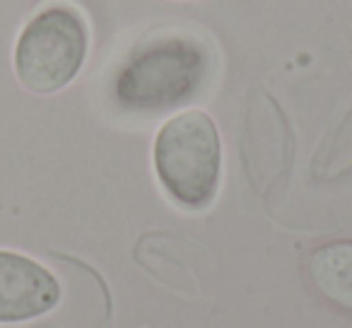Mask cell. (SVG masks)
I'll list each match as a JSON object with an SVG mask.
<instances>
[{"instance_id": "5b68a950", "label": "cell", "mask_w": 352, "mask_h": 328, "mask_svg": "<svg viewBox=\"0 0 352 328\" xmlns=\"http://www.w3.org/2000/svg\"><path fill=\"white\" fill-rule=\"evenodd\" d=\"M309 278L323 297L352 311V241H331L314 251Z\"/></svg>"}, {"instance_id": "277c9868", "label": "cell", "mask_w": 352, "mask_h": 328, "mask_svg": "<svg viewBox=\"0 0 352 328\" xmlns=\"http://www.w3.org/2000/svg\"><path fill=\"white\" fill-rule=\"evenodd\" d=\"M60 283L46 265L0 249V323H25L54 311Z\"/></svg>"}, {"instance_id": "7a4b0ae2", "label": "cell", "mask_w": 352, "mask_h": 328, "mask_svg": "<svg viewBox=\"0 0 352 328\" xmlns=\"http://www.w3.org/2000/svg\"><path fill=\"white\" fill-rule=\"evenodd\" d=\"M155 174L164 193L184 210H206L222 179V140L206 111L171 116L157 131L152 147Z\"/></svg>"}, {"instance_id": "6da1fadb", "label": "cell", "mask_w": 352, "mask_h": 328, "mask_svg": "<svg viewBox=\"0 0 352 328\" xmlns=\"http://www.w3.org/2000/svg\"><path fill=\"white\" fill-rule=\"evenodd\" d=\"M215 49L193 30L142 34L111 75V102L133 116H155L196 99L215 75Z\"/></svg>"}, {"instance_id": "3957f363", "label": "cell", "mask_w": 352, "mask_h": 328, "mask_svg": "<svg viewBox=\"0 0 352 328\" xmlns=\"http://www.w3.org/2000/svg\"><path fill=\"white\" fill-rule=\"evenodd\" d=\"M87 51L89 27L82 12L70 3H51L22 27L12 65L25 89L54 94L78 78Z\"/></svg>"}]
</instances>
